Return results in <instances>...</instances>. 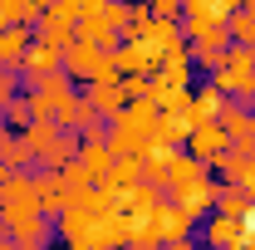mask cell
<instances>
[{"label":"cell","mask_w":255,"mask_h":250,"mask_svg":"<svg viewBox=\"0 0 255 250\" xmlns=\"http://www.w3.org/2000/svg\"><path fill=\"white\" fill-rule=\"evenodd\" d=\"M191 59H162L152 74H147V98L157 103V108H182L191 94Z\"/></svg>","instance_id":"obj_1"},{"label":"cell","mask_w":255,"mask_h":250,"mask_svg":"<svg viewBox=\"0 0 255 250\" xmlns=\"http://www.w3.org/2000/svg\"><path fill=\"white\" fill-rule=\"evenodd\" d=\"M64 69H69L79 84H94V79H113V74H118V59H113V49H94V44L74 39V44L64 49Z\"/></svg>","instance_id":"obj_2"},{"label":"cell","mask_w":255,"mask_h":250,"mask_svg":"<svg viewBox=\"0 0 255 250\" xmlns=\"http://www.w3.org/2000/svg\"><path fill=\"white\" fill-rule=\"evenodd\" d=\"M34 39H44V44H54V49H69V44L79 39V15H69V10H59V5L49 0V10L34 20Z\"/></svg>","instance_id":"obj_3"},{"label":"cell","mask_w":255,"mask_h":250,"mask_svg":"<svg viewBox=\"0 0 255 250\" xmlns=\"http://www.w3.org/2000/svg\"><path fill=\"white\" fill-rule=\"evenodd\" d=\"M226 147H231V137H226V123H221V118H206V123H196V127H191V137H187V152H191V157H201L206 167H211V162H216Z\"/></svg>","instance_id":"obj_4"},{"label":"cell","mask_w":255,"mask_h":250,"mask_svg":"<svg viewBox=\"0 0 255 250\" xmlns=\"http://www.w3.org/2000/svg\"><path fill=\"white\" fill-rule=\"evenodd\" d=\"M221 123H226V137H231L236 152H255V108H246V103H226Z\"/></svg>","instance_id":"obj_5"},{"label":"cell","mask_w":255,"mask_h":250,"mask_svg":"<svg viewBox=\"0 0 255 250\" xmlns=\"http://www.w3.org/2000/svg\"><path fill=\"white\" fill-rule=\"evenodd\" d=\"M54 69H64V49L44 44V39H30V49H25V59H20V79L34 84V79H44V74H54Z\"/></svg>","instance_id":"obj_6"},{"label":"cell","mask_w":255,"mask_h":250,"mask_svg":"<svg viewBox=\"0 0 255 250\" xmlns=\"http://www.w3.org/2000/svg\"><path fill=\"white\" fill-rule=\"evenodd\" d=\"M201 236H206V246H251V236H246V221L231 216V211L206 216V221H201Z\"/></svg>","instance_id":"obj_7"},{"label":"cell","mask_w":255,"mask_h":250,"mask_svg":"<svg viewBox=\"0 0 255 250\" xmlns=\"http://www.w3.org/2000/svg\"><path fill=\"white\" fill-rule=\"evenodd\" d=\"M89 103H94V113H103V118L123 113V108H128V84H123V74H113V79H94V84H89Z\"/></svg>","instance_id":"obj_8"},{"label":"cell","mask_w":255,"mask_h":250,"mask_svg":"<svg viewBox=\"0 0 255 250\" xmlns=\"http://www.w3.org/2000/svg\"><path fill=\"white\" fill-rule=\"evenodd\" d=\"M79 39H84V44H94V49H118L123 30H118L103 10H89V15H79Z\"/></svg>","instance_id":"obj_9"},{"label":"cell","mask_w":255,"mask_h":250,"mask_svg":"<svg viewBox=\"0 0 255 250\" xmlns=\"http://www.w3.org/2000/svg\"><path fill=\"white\" fill-rule=\"evenodd\" d=\"M157 226H162V241H172V246H177V241H187V236H191L196 216H191V211H182L172 196H162V201H157Z\"/></svg>","instance_id":"obj_10"},{"label":"cell","mask_w":255,"mask_h":250,"mask_svg":"<svg viewBox=\"0 0 255 250\" xmlns=\"http://www.w3.org/2000/svg\"><path fill=\"white\" fill-rule=\"evenodd\" d=\"M30 39H34V25H15V20H10V25L0 30V64H5V69H20Z\"/></svg>","instance_id":"obj_11"},{"label":"cell","mask_w":255,"mask_h":250,"mask_svg":"<svg viewBox=\"0 0 255 250\" xmlns=\"http://www.w3.org/2000/svg\"><path fill=\"white\" fill-rule=\"evenodd\" d=\"M79 162L89 167V177H94V182H103V177L113 172V162H118V152L108 147V137H98V142H79Z\"/></svg>","instance_id":"obj_12"},{"label":"cell","mask_w":255,"mask_h":250,"mask_svg":"<svg viewBox=\"0 0 255 250\" xmlns=\"http://www.w3.org/2000/svg\"><path fill=\"white\" fill-rule=\"evenodd\" d=\"M79 142H84V137H79L74 127H59V137L49 142V152L39 157V167H54V172H59V167H69V162L79 157Z\"/></svg>","instance_id":"obj_13"},{"label":"cell","mask_w":255,"mask_h":250,"mask_svg":"<svg viewBox=\"0 0 255 250\" xmlns=\"http://www.w3.org/2000/svg\"><path fill=\"white\" fill-rule=\"evenodd\" d=\"M0 157H5V167H25L30 162V142H25V132H15L10 123H0Z\"/></svg>","instance_id":"obj_14"},{"label":"cell","mask_w":255,"mask_h":250,"mask_svg":"<svg viewBox=\"0 0 255 250\" xmlns=\"http://www.w3.org/2000/svg\"><path fill=\"white\" fill-rule=\"evenodd\" d=\"M0 123H10L15 132H25V127L34 123V108H30V94H10L5 103H0Z\"/></svg>","instance_id":"obj_15"},{"label":"cell","mask_w":255,"mask_h":250,"mask_svg":"<svg viewBox=\"0 0 255 250\" xmlns=\"http://www.w3.org/2000/svg\"><path fill=\"white\" fill-rule=\"evenodd\" d=\"M54 137H59V123H54V118H34V123L25 127V142H30L34 162H39V157L49 152V142H54Z\"/></svg>","instance_id":"obj_16"},{"label":"cell","mask_w":255,"mask_h":250,"mask_svg":"<svg viewBox=\"0 0 255 250\" xmlns=\"http://www.w3.org/2000/svg\"><path fill=\"white\" fill-rule=\"evenodd\" d=\"M44 10H49V0H10V5H5V15H10L15 25H34Z\"/></svg>","instance_id":"obj_17"},{"label":"cell","mask_w":255,"mask_h":250,"mask_svg":"<svg viewBox=\"0 0 255 250\" xmlns=\"http://www.w3.org/2000/svg\"><path fill=\"white\" fill-rule=\"evenodd\" d=\"M226 25H231V39H241V44H255V15L246 10V5H241V10H231V20H226Z\"/></svg>","instance_id":"obj_18"},{"label":"cell","mask_w":255,"mask_h":250,"mask_svg":"<svg viewBox=\"0 0 255 250\" xmlns=\"http://www.w3.org/2000/svg\"><path fill=\"white\" fill-rule=\"evenodd\" d=\"M147 10H152L157 20H182V10H187V5H182V0H152Z\"/></svg>","instance_id":"obj_19"},{"label":"cell","mask_w":255,"mask_h":250,"mask_svg":"<svg viewBox=\"0 0 255 250\" xmlns=\"http://www.w3.org/2000/svg\"><path fill=\"white\" fill-rule=\"evenodd\" d=\"M221 54H226V49H191V64L211 74V69H221Z\"/></svg>","instance_id":"obj_20"},{"label":"cell","mask_w":255,"mask_h":250,"mask_svg":"<svg viewBox=\"0 0 255 250\" xmlns=\"http://www.w3.org/2000/svg\"><path fill=\"white\" fill-rule=\"evenodd\" d=\"M59 10H69V15H89V10H98V0H54Z\"/></svg>","instance_id":"obj_21"},{"label":"cell","mask_w":255,"mask_h":250,"mask_svg":"<svg viewBox=\"0 0 255 250\" xmlns=\"http://www.w3.org/2000/svg\"><path fill=\"white\" fill-rule=\"evenodd\" d=\"M241 187H246V196L255 201V152L246 157V172H241Z\"/></svg>","instance_id":"obj_22"},{"label":"cell","mask_w":255,"mask_h":250,"mask_svg":"<svg viewBox=\"0 0 255 250\" xmlns=\"http://www.w3.org/2000/svg\"><path fill=\"white\" fill-rule=\"evenodd\" d=\"M5 177H10V167H5V157H0V187H5Z\"/></svg>","instance_id":"obj_23"},{"label":"cell","mask_w":255,"mask_h":250,"mask_svg":"<svg viewBox=\"0 0 255 250\" xmlns=\"http://www.w3.org/2000/svg\"><path fill=\"white\" fill-rule=\"evenodd\" d=\"M5 25H10V15H5V10H0V30H5Z\"/></svg>","instance_id":"obj_24"},{"label":"cell","mask_w":255,"mask_h":250,"mask_svg":"<svg viewBox=\"0 0 255 250\" xmlns=\"http://www.w3.org/2000/svg\"><path fill=\"white\" fill-rule=\"evenodd\" d=\"M246 10H251V15H255V0H246Z\"/></svg>","instance_id":"obj_25"},{"label":"cell","mask_w":255,"mask_h":250,"mask_svg":"<svg viewBox=\"0 0 255 250\" xmlns=\"http://www.w3.org/2000/svg\"><path fill=\"white\" fill-rule=\"evenodd\" d=\"M5 5H10V0H0V10H5Z\"/></svg>","instance_id":"obj_26"},{"label":"cell","mask_w":255,"mask_h":250,"mask_svg":"<svg viewBox=\"0 0 255 250\" xmlns=\"http://www.w3.org/2000/svg\"><path fill=\"white\" fill-rule=\"evenodd\" d=\"M142 5H152V0H142Z\"/></svg>","instance_id":"obj_27"}]
</instances>
